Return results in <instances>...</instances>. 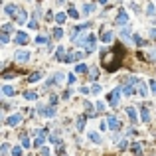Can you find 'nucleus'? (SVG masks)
<instances>
[{"label": "nucleus", "instance_id": "f257e3e1", "mask_svg": "<svg viewBox=\"0 0 156 156\" xmlns=\"http://www.w3.org/2000/svg\"><path fill=\"white\" fill-rule=\"evenodd\" d=\"M121 56H123V47H121V45H117V47H115V54H111V56H105V59H103V65L107 67L109 71H117V69L121 67Z\"/></svg>", "mask_w": 156, "mask_h": 156}, {"label": "nucleus", "instance_id": "f03ea898", "mask_svg": "<svg viewBox=\"0 0 156 156\" xmlns=\"http://www.w3.org/2000/svg\"><path fill=\"white\" fill-rule=\"evenodd\" d=\"M121 93H123V89H115V91H111V93H109V103H111V107H117V105H119Z\"/></svg>", "mask_w": 156, "mask_h": 156}, {"label": "nucleus", "instance_id": "7ed1b4c3", "mask_svg": "<svg viewBox=\"0 0 156 156\" xmlns=\"http://www.w3.org/2000/svg\"><path fill=\"white\" fill-rule=\"evenodd\" d=\"M107 124H109L111 131H119V129H121V121H119L117 117H109V119H107Z\"/></svg>", "mask_w": 156, "mask_h": 156}, {"label": "nucleus", "instance_id": "20e7f679", "mask_svg": "<svg viewBox=\"0 0 156 156\" xmlns=\"http://www.w3.org/2000/svg\"><path fill=\"white\" fill-rule=\"evenodd\" d=\"M95 42H97L95 34H89V36H87V42H85V47H87V52H93V49H95Z\"/></svg>", "mask_w": 156, "mask_h": 156}, {"label": "nucleus", "instance_id": "39448f33", "mask_svg": "<svg viewBox=\"0 0 156 156\" xmlns=\"http://www.w3.org/2000/svg\"><path fill=\"white\" fill-rule=\"evenodd\" d=\"M79 59H83V52H73V54H67L65 61L69 63V61H79Z\"/></svg>", "mask_w": 156, "mask_h": 156}, {"label": "nucleus", "instance_id": "423d86ee", "mask_svg": "<svg viewBox=\"0 0 156 156\" xmlns=\"http://www.w3.org/2000/svg\"><path fill=\"white\" fill-rule=\"evenodd\" d=\"M14 42H16V44H28V34L16 32V36H14Z\"/></svg>", "mask_w": 156, "mask_h": 156}, {"label": "nucleus", "instance_id": "0eeeda50", "mask_svg": "<svg viewBox=\"0 0 156 156\" xmlns=\"http://www.w3.org/2000/svg\"><path fill=\"white\" fill-rule=\"evenodd\" d=\"M20 121H22L20 115H12V117L6 119V124H8V126H16V124H20Z\"/></svg>", "mask_w": 156, "mask_h": 156}, {"label": "nucleus", "instance_id": "6e6552de", "mask_svg": "<svg viewBox=\"0 0 156 156\" xmlns=\"http://www.w3.org/2000/svg\"><path fill=\"white\" fill-rule=\"evenodd\" d=\"M14 59H16V61H28V59H30V54H28V52H16V54H14Z\"/></svg>", "mask_w": 156, "mask_h": 156}, {"label": "nucleus", "instance_id": "1a4fd4ad", "mask_svg": "<svg viewBox=\"0 0 156 156\" xmlns=\"http://www.w3.org/2000/svg\"><path fill=\"white\" fill-rule=\"evenodd\" d=\"M40 113H42L44 117H54V115H56V109H54V105H49V107H42Z\"/></svg>", "mask_w": 156, "mask_h": 156}, {"label": "nucleus", "instance_id": "9d476101", "mask_svg": "<svg viewBox=\"0 0 156 156\" xmlns=\"http://www.w3.org/2000/svg\"><path fill=\"white\" fill-rule=\"evenodd\" d=\"M126 22H129V14L124 10H121L117 14V24H126Z\"/></svg>", "mask_w": 156, "mask_h": 156}, {"label": "nucleus", "instance_id": "9b49d317", "mask_svg": "<svg viewBox=\"0 0 156 156\" xmlns=\"http://www.w3.org/2000/svg\"><path fill=\"white\" fill-rule=\"evenodd\" d=\"M113 38H115V36H113L111 30H105V32H103V36H101V40H103L105 44H111V42H113Z\"/></svg>", "mask_w": 156, "mask_h": 156}, {"label": "nucleus", "instance_id": "f8f14e48", "mask_svg": "<svg viewBox=\"0 0 156 156\" xmlns=\"http://www.w3.org/2000/svg\"><path fill=\"white\" fill-rule=\"evenodd\" d=\"M140 119H142V123H148L150 121V113L146 107H140Z\"/></svg>", "mask_w": 156, "mask_h": 156}, {"label": "nucleus", "instance_id": "ddd939ff", "mask_svg": "<svg viewBox=\"0 0 156 156\" xmlns=\"http://www.w3.org/2000/svg\"><path fill=\"white\" fill-rule=\"evenodd\" d=\"M63 57H67V56H65V49L59 45V47H57V52H56V59H57V61H65Z\"/></svg>", "mask_w": 156, "mask_h": 156}, {"label": "nucleus", "instance_id": "4468645a", "mask_svg": "<svg viewBox=\"0 0 156 156\" xmlns=\"http://www.w3.org/2000/svg\"><path fill=\"white\" fill-rule=\"evenodd\" d=\"M136 91H138L142 97H146V93H148V91H146V83H144V81H138V85H136Z\"/></svg>", "mask_w": 156, "mask_h": 156}, {"label": "nucleus", "instance_id": "2eb2a0df", "mask_svg": "<svg viewBox=\"0 0 156 156\" xmlns=\"http://www.w3.org/2000/svg\"><path fill=\"white\" fill-rule=\"evenodd\" d=\"M44 140H45V133H44V131H40V133H38V138H36V142H34V144H36V146H42V144H44Z\"/></svg>", "mask_w": 156, "mask_h": 156}, {"label": "nucleus", "instance_id": "dca6fc26", "mask_svg": "<svg viewBox=\"0 0 156 156\" xmlns=\"http://www.w3.org/2000/svg\"><path fill=\"white\" fill-rule=\"evenodd\" d=\"M126 115H129L131 123H136V111H134L133 107H126Z\"/></svg>", "mask_w": 156, "mask_h": 156}, {"label": "nucleus", "instance_id": "f3484780", "mask_svg": "<svg viewBox=\"0 0 156 156\" xmlns=\"http://www.w3.org/2000/svg\"><path fill=\"white\" fill-rule=\"evenodd\" d=\"M75 126H77V131H83V129H85V115H81V117L77 119Z\"/></svg>", "mask_w": 156, "mask_h": 156}, {"label": "nucleus", "instance_id": "a211bd4d", "mask_svg": "<svg viewBox=\"0 0 156 156\" xmlns=\"http://www.w3.org/2000/svg\"><path fill=\"white\" fill-rule=\"evenodd\" d=\"M89 140H91V142H95V144H99V142H101L99 133H89Z\"/></svg>", "mask_w": 156, "mask_h": 156}, {"label": "nucleus", "instance_id": "6ab92c4d", "mask_svg": "<svg viewBox=\"0 0 156 156\" xmlns=\"http://www.w3.org/2000/svg\"><path fill=\"white\" fill-rule=\"evenodd\" d=\"M97 77H99V69H97V67L89 69V79H91V81H95Z\"/></svg>", "mask_w": 156, "mask_h": 156}, {"label": "nucleus", "instance_id": "aec40b11", "mask_svg": "<svg viewBox=\"0 0 156 156\" xmlns=\"http://www.w3.org/2000/svg\"><path fill=\"white\" fill-rule=\"evenodd\" d=\"M14 10H16V6H14V4H6V6H4V14H8V16H12Z\"/></svg>", "mask_w": 156, "mask_h": 156}, {"label": "nucleus", "instance_id": "412c9836", "mask_svg": "<svg viewBox=\"0 0 156 156\" xmlns=\"http://www.w3.org/2000/svg\"><path fill=\"white\" fill-rule=\"evenodd\" d=\"M133 152L136 156H140V152H142V144H140V142H134L133 144Z\"/></svg>", "mask_w": 156, "mask_h": 156}, {"label": "nucleus", "instance_id": "4be33fe9", "mask_svg": "<svg viewBox=\"0 0 156 156\" xmlns=\"http://www.w3.org/2000/svg\"><path fill=\"white\" fill-rule=\"evenodd\" d=\"M2 93H4L6 97H10V95H14V89H12L10 85H4V87H2Z\"/></svg>", "mask_w": 156, "mask_h": 156}, {"label": "nucleus", "instance_id": "5701e85b", "mask_svg": "<svg viewBox=\"0 0 156 156\" xmlns=\"http://www.w3.org/2000/svg\"><path fill=\"white\" fill-rule=\"evenodd\" d=\"M91 12H95V4H85L83 6V14H91Z\"/></svg>", "mask_w": 156, "mask_h": 156}, {"label": "nucleus", "instance_id": "b1692460", "mask_svg": "<svg viewBox=\"0 0 156 156\" xmlns=\"http://www.w3.org/2000/svg\"><path fill=\"white\" fill-rule=\"evenodd\" d=\"M40 79H42V73H32V75L28 77V81H30V83H36V81H40Z\"/></svg>", "mask_w": 156, "mask_h": 156}, {"label": "nucleus", "instance_id": "393cba45", "mask_svg": "<svg viewBox=\"0 0 156 156\" xmlns=\"http://www.w3.org/2000/svg\"><path fill=\"white\" fill-rule=\"evenodd\" d=\"M36 44H47V45H49V38H45V36H38V38H36Z\"/></svg>", "mask_w": 156, "mask_h": 156}, {"label": "nucleus", "instance_id": "a878e982", "mask_svg": "<svg viewBox=\"0 0 156 156\" xmlns=\"http://www.w3.org/2000/svg\"><path fill=\"white\" fill-rule=\"evenodd\" d=\"M75 71H77V73H87L89 69H87V65H83V63H77V67H75Z\"/></svg>", "mask_w": 156, "mask_h": 156}, {"label": "nucleus", "instance_id": "bb28decb", "mask_svg": "<svg viewBox=\"0 0 156 156\" xmlns=\"http://www.w3.org/2000/svg\"><path fill=\"white\" fill-rule=\"evenodd\" d=\"M65 18H67L65 14H63V12H59V14L56 16V22H57V24H63V22H65Z\"/></svg>", "mask_w": 156, "mask_h": 156}, {"label": "nucleus", "instance_id": "cd10ccee", "mask_svg": "<svg viewBox=\"0 0 156 156\" xmlns=\"http://www.w3.org/2000/svg\"><path fill=\"white\" fill-rule=\"evenodd\" d=\"M54 38H56V40L63 38V30H61V28H56V30H54Z\"/></svg>", "mask_w": 156, "mask_h": 156}, {"label": "nucleus", "instance_id": "c85d7f7f", "mask_svg": "<svg viewBox=\"0 0 156 156\" xmlns=\"http://www.w3.org/2000/svg\"><path fill=\"white\" fill-rule=\"evenodd\" d=\"M24 97H26L28 101H34V99H36V93H34V91H26V93H24Z\"/></svg>", "mask_w": 156, "mask_h": 156}, {"label": "nucleus", "instance_id": "c756f323", "mask_svg": "<svg viewBox=\"0 0 156 156\" xmlns=\"http://www.w3.org/2000/svg\"><path fill=\"white\" fill-rule=\"evenodd\" d=\"M26 18H28V14H26V12H20V14H18V24H24Z\"/></svg>", "mask_w": 156, "mask_h": 156}, {"label": "nucleus", "instance_id": "7c9ffc66", "mask_svg": "<svg viewBox=\"0 0 156 156\" xmlns=\"http://www.w3.org/2000/svg\"><path fill=\"white\" fill-rule=\"evenodd\" d=\"M20 138H22V146H24V148H30V140H28V136H26V134H22Z\"/></svg>", "mask_w": 156, "mask_h": 156}, {"label": "nucleus", "instance_id": "2f4dec72", "mask_svg": "<svg viewBox=\"0 0 156 156\" xmlns=\"http://www.w3.org/2000/svg\"><path fill=\"white\" fill-rule=\"evenodd\" d=\"M146 14H148V16H154L156 12H154V4H148V6H146Z\"/></svg>", "mask_w": 156, "mask_h": 156}, {"label": "nucleus", "instance_id": "473e14b6", "mask_svg": "<svg viewBox=\"0 0 156 156\" xmlns=\"http://www.w3.org/2000/svg\"><path fill=\"white\" fill-rule=\"evenodd\" d=\"M12 156H22V148L20 146H14L12 148Z\"/></svg>", "mask_w": 156, "mask_h": 156}, {"label": "nucleus", "instance_id": "72a5a7b5", "mask_svg": "<svg viewBox=\"0 0 156 156\" xmlns=\"http://www.w3.org/2000/svg\"><path fill=\"white\" fill-rule=\"evenodd\" d=\"M0 152H2V156H6L8 152H10V146H8V144H2V148H0Z\"/></svg>", "mask_w": 156, "mask_h": 156}, {"label": "nucleus", "instance_id": "f704fd0d", "mask_svg": "<svg viewBox=\"0 0 156 156\" xmlns=\"http://www.w3.org/2000/svg\"><path fill=\"white\" fill-rule=\"evenodd\" d=\"M67 12H69V16H71V18H79V12L75 10V8H69Z\"/></svg>", "mask_w": 156, "mask_h": 156}, {"label": "nucleus", "instance_id": "c9c22d12", "mask_svg": "<svg viewBox=\"0 0 156 156\" xmlns=\"http://www.w3.org/2000/svg\"><path fill=\"white\" fill-rule=\"evenodd\" d=\"M121 36H123L124 40H126V38H131V28H124L123 32H121Z\"/></svg>", "mask_w": 156, "mask_h": 156}, {"label": "nucleus", "instance_id": "e433bc0d", "mask_svg": "<svg viewBox=\"0 0 156 156\" xmlns=\"http://www.w3.org/2000/svg\"><path fill=\"white\" fill-rule=\"evenodd\" d=\"M133 42L136 45H142V38H140V36H133Z\"/></svg>", "mask_w": 156, "mask_h": 156}, {"label": "nucleus", "instance_id": "4c0bfd02", "mask_svg": "<svg viewBox=\"0 0 156 156\" xmlns=\"http://www.w3.org/2000/svg\"><path fill=\"white\" fill-rule=\"evenodd\" d=\"M95 107H97V113H103V111H105V103H97Z\"/></svg>", "mask_w": 156, "mask_h": 156}, {"label": "nucleus", "instance_id": "58836bf2", "mask_svg": "<svg viewBox=\"0 0 156 156\" xmlns=\"http://www.w3.org/2000/svg\"><path fill=\"white\" fill-rule=\"evenodd\" d=\"M0 42H2V44H8V34L2 32V36H0Z\"/></svg>", "mask_w": 156, "mask_h": 156}, {"label": "nucleus", "instance_id": "ea45409f", "mask_svg": "<svg viewBox=\"0 0 156 156\" xmlns=\"http://www.w3.org/2000/svg\"><path fill=\"white\" fill-rule=\"evenodd\" d=\"M10 30H12V26H10V24H4V26H2V32H4V34H8Z\"/></svg>", "mask_w": 156, "mask_h": 156}, {"label": "nucleus", "instance_id": "a19ab883", "mask_svg": "<svg viewBox=\"0 0 156 156\" xmlns=\"http://www.w3.org/2000/svg\"><path fill=\"white\" fill-rule=\"evenodd\" d=\"M91 93H95V95L101 93V87H99V85H93V87H91Z\"/></svg>", "mask_w": 156, "mask_h": 156}, {"label": "nucleus", "instance_id": "79ce46f5", "mask_svg": "<svg viewBox=\"0 0 156 156\" xmlns=\"http://www.w3.org/2000/svg\"><path fill=\"white\" fill-rule=\"evenodd\" d=\"M150 61H156V49H150Z\"/></svg>", "mask_w": 156, "mask_h": 156}, {"label": "nucleus", "instance_id": "37998d69", "mask_svg": "<svg viewBox=\"0 0 156 156\" xmlns=\"http://www.w3.org/2000/svg\"><path fill=\"white\" fill-rule=\"evenodd\" d=\"M150 89H152V93H156V79L150 81Z\"/></svg>", "mask_w": 156, "mask_h": 156}, {"label": "nucleus", "instance_id": "c03bdc74", "mask_svg": "<svg viewBox=\"0 0 156 156\" xmlns=\"http://www.w3.org/2000/svg\"><path fill=\"white\" fill-rule=\"evenodd\" d=\"M52 152H49V148H42V156H49Z\"/></svg>", "mask_w": 156, "mask_h": 156}, {"label": "nucleus", "instance_id": "a18cd8bd", "mask_svg": "<svg viewBox=\"0 0 156 156\" xmlns=\"http://www.w3.org/2000/svg\"><path fill=\"white\" fill-rule=\"evenodd\" d=\"M28 26H30V28H38V22H36V20H30Z\"/></svg>", "mask_w": 156, "mask_h": 156}, {"label": "nucleus", "instance_id": "49530a36", "mask_svg": "<svg viewBox=\"0 0 156 156\" xmlns=\"http://www.w3.org/2000/svg\"><path fill=\"white\" fill-rule=\"evenodd\" d=\"M67 81H69V83H75V75H73V73H69V77H67Z\"/></svg>", "mask_w": 156, "mask_h": 156}, {"label": "nucleus", "instance_id": "de8ad7c7", "mask_svg": "<svg viewBox=\"0 0 156 156\" xmlns=\"http://www.w3.org/2000/svg\"><path fill=\"white\" fill-rule=\"evenodd\" d=\"M99 2H101V4H107V2H109V0H99Z\"/></svg>", "mask_w": 156, "mask_h": 156}, {"label": "nucleus", "instance_id": "09e8293b", "mask_svg": "<svg viewBox=\"0 0 156 156\" xmlns=\"http://www.w3.org/2000/svg\"><path fill=\"white\" fill-rule=\"evenodd\" d=\"M57 2H65V0H57Z\"/></svg>", "mask_w": 156, "mask_h": 156}]
</instances>
